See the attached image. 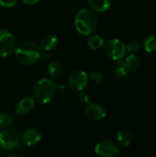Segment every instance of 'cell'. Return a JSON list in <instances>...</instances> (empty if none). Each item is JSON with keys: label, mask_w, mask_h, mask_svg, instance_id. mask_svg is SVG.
<instances>
[{"label": "cell", "mask_w": 156, "mask_h": 157, "mask_svg": "<svg viewBox=\"0 0 156 157\" xmlns=\"http://www.w3.org/2000/svg\"><path fill=\"white\" fill-rule=\"evenodd\" d=\"M17 61L23 65H32L40 57V51L38 45L30 40L20 42L14 50Z\"/></svg>", "instance_id": "6da1fadb"}, {"label": "cell", "mask_w": 156, "mask_h": 157, "mask_svg": "<svg viewBox=\"0 0 156 157\" xmlns=\"http://www.w3.org/2000/svg\"><path fill=\"white\" fill-rule=\"evenodd\" d=\"M97 17L92 10L87 8H82L76 13L74 25L76 30L80 34L89 35L93 33L97 29Z\"/></svg>", "instance_id": "7a4b0ae2"}, {"label": "cell", "mask_w": 156, "mask_h": 157, "mask_svg": "<svg viewBox=\"0 0 156 157\" xmlns=\"http://www.w3.org/2000/svg\"><path fill=\"white\" fill-rule=\"evenodd\" d=\"M57 89L55 83L49 78L40 79L34 86V97L41 104L50 102Z\"/></svg>", "instance_id": "3957f363"}, {"label": "cell", "mask_w": 156, "mask_h": 157, "mask_svg": "<svg viewBox=\"0 0 156 157\" xmlns=\"http://www.w3.org/2000/svg\"><path fill=\"white\" fill-rule=\"evenodd\" d=\"M19 135L14 129L6 128L0 132V148L5 151H11L18 146Z\"/></svg>", "instance_id": "277c9868"}, {"label": "cell", "mask_w": 156, "mask_h": 157, "mask_svg": "<svg viewBox=\"0 0 156 157\" xmlns=\"http://www.w3.org/2000/svg\"><path fill=\"white\" fill-rule=\"evenodd\" d=\"M106 54L114 61L121 60L127 52L126 45L119 39H111L105 44Z\"/></svg>", "instance_id": "5b68a950"}, {"label": "cell", "mask_w": 156, "mask_h": 157, "mask_svg": "<svg viewBox=\"0 0 156 157\" xmlns=\"http://www.w3.org/2000/svg\"><path fill=\"white\" fill-rule=\"evenodd\" d=\"M15 38L13 34L5 29H0V57L10 55L15 50Z\"/></svg>", "instance_id": "8992f818"}, {"label": "cell", "mask_w": 156, "mask_h": 157, "mask_svg": "<svg viewBox=\"0 0 156 157\" xmlns=\"http://www.w3.org/2000/svg\"><path fill=\"white\" fill-rule=\"evenodd\" d=\"M88 83V75L85 71L74 70L69 75V86L73 90L81 91L86 88Z\"/></svg>", "instance_id": "52a82bcc"}, {"label": "cell", "mask_w": 156, "mask_h": 157, "mask_svg": "<svg viewBox=\"0 0 156 157\" xmlns=\"http://www.w3.org/2000/svg\"><path fill=\"white\" fill-rule=\"evenodd\" d=\"M95 152L97 155L103 157L117 156L120 154V150L117 144L109 140H104L99 142L95 146Z\"/></svg>", "instance_id": "ba28073f"}, {"label": "cell", "mask_w": 156, "mask_h": 157, "mask_svg": "<svg viewBox=\"0 0 156 157\" xmlns=\"http://www.w3.org/2000/svg\"><path fill=\"white\" fill-rule=\"evenodd\" d=\"M86 116L93 121H100L106 117L105 108L98 103H88L85 109Z\"/></svg>", "instance_id": "9c48e42d"}, {"label": "cell", "mask_w": 156, "mask_h": 157, "mask_svg": "<svg viewBox=\"0 0 156 157\" xmlns=\"http://www.w3.org/2000/svg\"><path fill=\"white\" fill-rule=\"evenodd\" d=\"M21 139H22L23 144L26 146H32L40 141L41 135L38 130H36L34 128H27L23 132V133L21 135Z\"/></svg>", "instance_id": "30bf717a"}, {"label": "cell", "mask_w": 156, "mask_h": 157, "mask_svg": "<svg viewBox=\"0 0 156 157\" xmlns=\"http://www.w3.org/2000/svg\"><path fill=\"white\" fill-rule=\"evenodd\" d=\"M34 100L31 98L26 97L21 98L16 107V111L18 115H25L28 114L33 108H34Z\"/></svg>", "instance_id": "8fae6325"}, {"label": "cell", "mask_w": 156, "mask_h": 157, "mask_svg": "<svg viewBox=\"0 0 156 157\" xmlns=\"http://www.w3.org/2000/svg\"><path fill=\"white\" fill-rule=\"evenodd\" d=\"M87 4L97 12H105L110 7L111 2L110 0H87Z\"/></svg>", "instance_id": "7c38bea8"}, {"label": "cell", "mask_w": 156, "mask_h": 157, "mask_svg": "<svg viewBox=\"0 0 156 157\" xmlns=\"http://www.w3.org/2000/svg\"><path fill=\"white\" fill-rule=\"evenodd\" d=\"M58 40L53 34H46L40 40V46L44 51H51L57 45Z\"/></svg>", "instance_id": "4fadbf2b"}, {"label": "cell", "mask_w": 156, "mask_h": 157, "mask_svg": "<svg viewBox=\"0 0 156 157\" xmlns=\"http://www.w3.org/2000/svg\"><path fill=\"white\" fill-rule=\"evenodd\" d=\"M131 142V133L128 130H120L117 134V143L121 147H128Z\"/></svg>", "instance_id": "5bb4252c"}, {"label": "cell", "mask_w": 156, "mask_h": 157, "mask_svg": "<svg viewBox=\"0 0 156 157\" xmlns=\"http://www.w3.org/2000/svg\"><path fill=\"white\" fill-rule=\"evenodd\" d=\"M48 71L52 79H59L63 76V69L60 63L58 62H51L48 65Z\"/></svg>", "instance_id": "9a60e30c"}, {"label": "cell", "mask_w": 156, "mask_h": 157, "mask_svg": "<svg viewBox=\"0 0 156 157\" xmlns=\"http://www.w3.org/2000/svg\"><path fill=\"white\" fill-rule=\"evenodd\" d=\"M87 43H88V46L92 50L98 51V50L102 49L103 46H104V39L100 35L95 34V35H92V36L89 37V39L87 40Z\"/></svg>", "instance_id": "2e32d148"}, {"label": "cell", "mask_w": 156, "mask_h": 157, "mask_svg": "<svg viewBox=\"0 0 156 157\" xmlns=\"http://www.w3.org/2000/svg\"><path fill=\"white\" fill-rule=\"evenodd\" d=\"M129 69L126 66L125 62L119 60L114 66V75L117 78H124L129 73Z\"/></svg>", "instance_id": "e0dca14e"}, {"label": "cell", "mask_w": 156, "mask_h": 157, "mask_svg": "<svg viewBox=\"0 0 156 157\" xmlns=\"http://www.w3.org/2000/svg\"><path fill=\"white\" fill-rule=\"evenodd\" d=\"M124 62L129 71H136L140 68L141 65L140 58L135 54H130Z\"/></svg>", "instance_id": "ac0fdd59"}, {"label": "cell", "mask_w": 156, "mask_h": 157, "mask_svg": "<svg viewBox=\"0 0 156 157\" xmlns=\"http://www.w3.org/2000/svg\"><path fill=\"white\" fill-rule=\"evenodd\" d=\"M144 50L147 52H154L156 51V36L150 35L145 38L143 41Z\"/></svg>", "instance_id": "d6986e66"}, {"label": "cell", "mask_w": 156, "mask_h": 157, "mask_svg": "<svg viewBox=\"0 0 156 157\" xmlns=\"http://www.w3.org/2000/svg\"><path fill=\"white\" fill-rule=\"evenodd\" d=\"M12 124V117L6 113L0 111V128H7Z\"/></svg>", "instance_id": "ffe728a7"}, {"label": "cell", "mask_w": 156, "mask_h": 157, "mask_svg": "<svg viewBox=\"0 0 156 157\" xmlns=\"http://www.w3.org/2000/svg\"><path fill=\"white\" fill-rule=\"evenodd\" d=\"M88 78L91 80V82H93L96 85L101 84L103 82V80H104L103 75L100 72H98V71H93V72H91L89 74V75H88Z\"/></svg>", "instance_id": "44dd1931"}, {"label": "cell", "mask_w": 156, "mask_h": 157, "mask_svg": "<svg viewBox=\"0 0 156 157\" xmlns=\"http://www.w3.org/2000/svg\"><path fill=\"white\" fill-rule=\"evenodd\" d=\"M140 49H141V44L137 40H131L126 45V50L132 53L137 52L138 51H140Z\"/></svg>", "instance_id": "7402d4cb"}, {"label": "cell", "mask_w": 156, "mask_h": 157, "mask_svg": "<svg viewBox=\"0 0 156 157\" xmlns=\"http://www.w3.org/2000/svg\"><path fill=\"white\" fill-rule=\"evenodd\" d=\"M77 100L79 103L86 105L89 103V97L87 96V94L86 92L81 90V91H79V93L77 95Z\"/></svg>", "instance_id": "603a6c76"}, {"label": "cell", "mask_w": 156, "mask_h": 157, "mask_svg": "<svg viewBox=\"0 0 156 157\" xmlns=\"http://www.w3.org/2000/svg\"><path fill=\"white\" fill-rule=\"evenodd\" d=\"M17 4V0H0V5L6 7L14 6Z\"/></svg>", "instance_id": "cb8c5ba5"}, {"label": "cell", "mask_w": 156, "mask_h": 157, "mask_svg": "<svg viewBox=\"0 0 156 157\" xmlns=\"http://www.w3.org/2000/svg\"><path fill=\"white\" fill-rule=\"evenodd\" d=\"M39 0H23V2L26 4V5H29V6H32V5H35L36 3H38Z\"/></svg>", "instance_id": "d4e9b609"}]
</instances>
